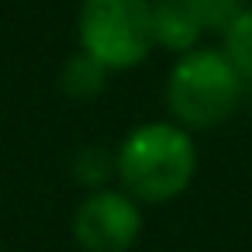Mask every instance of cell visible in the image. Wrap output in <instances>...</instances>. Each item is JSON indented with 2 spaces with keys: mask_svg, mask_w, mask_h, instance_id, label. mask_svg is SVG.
<instances>
[{
  "mask_svg": "<svg viewBox=\"0 0 252 252\" xmlns=\"http://www.w3.org/2000/svg\"><path fill=\"white\" fill-rule=\"evenodd\" d=\"M197 169L193 138L176 125H142L135 128L118 152L121 183L149 204H162L180 197Z\"/></svg>",
  "mask_w": 252,
  "mask_h": 252,
  "instance_id": "cell-1",
  "label": "cell"
},
{
  "mask_svg": "<svg viewBox=\"0 0 252 252\" xmlns=\"http://www.w3.org/2000/svg\"><path fill=\"white\" fill-rule=\"evenodd\" d=\"M169 107L190 128H214L228 121L242 97V76L228 56L214 49L183 52L169 73Z\"/></svg>",
  "mask_w": 252,
  "mask_h": 252,
  "instance_id": "cell-2",
  "label": "cell"
},
{
  "mask_svg": "<svg viewBox=\"0 0 252 252\" xmlns=\"http://www.w3.org/2000/svg\"><path fill=\"white\" fill-rule=\"evenodd\" d=\"M80 42L83 52L104 69L138 66L156 45L152 4L149 0H83Z\"/></svg>",
  "mask_w": 252,
  "mask_h": 252,
  "instance_id": "cell-3",
  "label": "cell"
},
{
  "mask_svg": "<svg viewBox=\"0 0 252 252\" xmlns=\"http://www.w3.org/2000/svg\"><path fill=\"white\" fill-rule=\"evenodd\" d=\"M142 231V214L131 197L114 190L90 193L73 214V235L83 252H128Z\"/></svg>",
  "mask_w": 252,
  "mask_h": 252,
  "instance_id": "cell-4",
  "label": "cell"
},
{
  "mask_svg": "<svg viewBox=\"0 0 252 252\" xmlns=\"http://www.w3.org/2000/svg\"><path fill=\"white\" fill-rule=\"evenodd\" d=\"M152 38L169 52H190L200 38V25L187 0H156L152 4Z\"/></svg>",
  "mask_w": 252,
  "mask_h": 252,
  "instance_id": "cell-5",
  "label": "cell"
},
{
  "mask_svg": "<svg viewBox=\"0 0 252 252\" xmlns=\"http://www.w3.org/2000/svg\"><path fill=\"white\" fill-rule=\"evenodd\" d=\"M200 32H228L249 7H245V0H187Z\"/></svg>",
  "mask_w": 252,
  "mask_h": 252,
  "instance_id": "cell-6",
  "label": "cell"
},
{
  "mask_svg": "<svg viewBox=\"0 0 252 252\" xmlns=\"http://www.w3.org/2000/svg\"><path fill=\"white\" fill-rule=\"evenodd\" d=\"M224 56L238 69V76H249L252 80V11H245L224 32Z\"/></svg>",
  "mask_w": 252,
  "mask_h": 252,
  "instance_id": "cell-7",
  "label": "cell"
},
{
  "mask_svg": "<svg viewBox=\"0 0 252 252\" xmlns=\"http://www.w3.org/2000/svg\"><path fill=\"white\" fill-rule=\"evenodd\" d=\"M104 66L100 63H94L87 52L83 56H76L69 66H66V80H63V87L73 94V97H90V94H97L100 87H104Z\"/></svg>",
  "mask_w": 252,
  "mask_h": 252,
  "instance_id": "cell-8",
  "label": "cell"
}]
</instances>
